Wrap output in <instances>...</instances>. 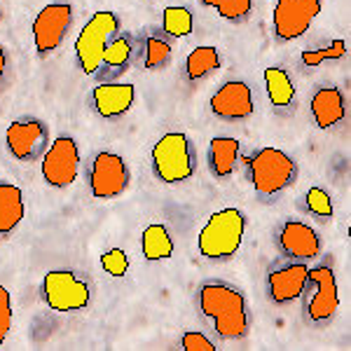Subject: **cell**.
Segmentation results:
<instances>
[{"instance_id": "6da1fadb", "label": "cell", "mask_w": 351, "mask_h": 351, "mask_svg": "<svg viewBox=\"0 0 351 351\" xmlns=\"http://www.w3.org/2000/svg\"><path fill=\"white\" fill-rule=\"evenodd\" d=\"M197 307L208 319L213 332L223 339H243L251 330L246 295L225 281H204L197 291Z\"/></svg>"}, {"instance_id": "7a4b0ae2", "label": "cell", "mask_w": 351, "mask_h": 351, "mask_svg": "<svg viewBox=\"0 0 351 351\" xmlns=\"http://www.w3.org/2000/svg\"><path fill=\"white\" fill-rule=\"evenodd\" d=\"M243 169L251 188L260 199H274L298 178V164L279 148H260L243 157Z\"/></svg>"}, {"instance_id": "3957f363", "label": "cell", "mask_w": 351, "mask_h": 351, "mask_svg": "<svg viewBox=\"0 0 351 351\" xmlns=\"http://www.w3.org/2000/svg\"><path fill=\"white\" fill-rule=\"evenodd\" d=\"M246 232V216L234 206L216 211L199 232V253L211 263H228L237 256Z\"/></svg>"}, {"instance_id": "277c9868", "label": "cell", "mask_w": 351, "mask_h": 351, "mask_svg": "<svg viewBox=\"0 0 351 351\" xmlns=\"http://www.w3.org/2000/svg\"><path fill=\"white\" fill-rule=\"evenodd\" d=\"M195 145L183 132L164 134L152 148V171L167 185L185 183L195 176Z\"/></svg>"}, {"instance_id": "5b68a950", "label": "cell", "mask_w": 351, "mask_h": 351, "mask_svg": "<svg viewBox=\"0 0 351 351\" xmlns=\"http://www.w3.org/2000/svg\"><path fill=\"white\" fill-rule=\"evenodd\" d=\"M302 307L304 319L314 328H324L335 319L339 307V293L330 263H321L319 267L309 269L307 284H304L302 291Z\"/></svg>"}, {"instance_id": "8992f818", "label": "cell", "mask_w": 351, "mask_h": 351, "mask_svg": "<svg viewBox=\"0 0 351 351\" xmlns=\"http://www.w3.org/2000/svg\"><path fill=\"white\" fill-rule=\"evenodd\" d=\"M120 36V19L112 12H94L75 40V56L84 75H96L108 45Z\"/></svg>"}, {"instance_id": "52a82bcc", "label": "cell", "mask_w": 351, "mask_h": 351, "mask_svg": "<svg viewBox=\"0 0 351 351\" xmlns=\"http://www.w3.org/2000/svg\"><path fill=\"white\" fill-rule=\"evenodd\" d=\"M43 300L49 309L59 311V314H71V311H80L92 300L87 281H82L77 274L66 269L47 271L40 286Z\"/></svg>"}, {"instance_id": "ba28073f", "label": "cell", "mask_w": 351, "mask_h": 351, "mask_svg": "<svg viewBox=\"0 0 351 351\" xmlns=\"http://www.w3.org/2000/svg\"><path fill=\"white\" fill-rule=\"evenodd\" d=\"M73 24V8L66 3L45 5L33 21V43L38 56L47 59L64 45Z\"/></svg>"}, {"instance_id": "9c48e42d", "label": "cell", "mask_w": 351, "mask_h": 351, "mask_svg": "<svg viewBox=\"0 0 351 351\" xmlns=\"http://www.w3.org/2000/svg\"><path fill=\"white\" fill-rule=\"evenodd\" d=\"M80 169V150L71 136H59L43 155V178L49 188L66 190L75 183Z\"/></svg>"}, {"instance_id": "30bf717a", "label": "cell", "mask_w": 351, "mask_h": 351, "mask_svg": "<svg viewBox=\"0 0 351 351\" xmlns=\"http://www.w3.org/2000/svg\"><path fill=\"white\" fill-rule=\"evenodd\" d=\"M324 0H279L271 14L274 36L279 43H291L309 31L311 21L319 16Z\"/></svg>"}, {"instance_id": "8fae6325", "label": "cell", "mask_w": 351, "mask_h": 351, "mask_svg": "<svg viewBox=\"0 0 351 351\" xmlns=\"http://www.w3.org/2000/svg\"><path fill=\"white\" fill-rule=\"evenodd\" d=\"M129 180H132V173H129L127 162L120 155H115V152L101 150L92 160V167H89V190H92L96 199L120 197L129 188Z\"/></svg>"}, {"instance_id": "7c38bea8", "label": "cell", "mask_w": 351, "mask_h": 351, "mask_svg": "<svg viewBox=\"0 0 351 351\" xmlns=\"http://www.w3.org/2000/svg\"><path fill=\"white\" fill-rule=\"evenodd\" d=\"M47 127L40 120H19L12 122L5 132V145L10 155L19 162H36L47 150Z\"/></svg>"}, {"instance_id": "4fadbf2b", "label": "cell", "mask_w": 351, "mask_h": 351, "mask_svg": "<svg viewBox=\"0 0 351 351\" xmlns=\"http://www.w3.org/2000/svg\"><path fill=\"white\" fill-rule=\"evenodd\" d=\"M279 251L288 260H298V263H309L316 260L324 251L321 237L311 225H304L302 220H286L279 230Z\"/></svg>"}, {"instance_id": "5bb4252c", "label": "cell", "mask_w": 351, "mask_h": 351, "mask_svg": "<svg viewBox=\"0 0 351 351\" xmlns=\"http://www.w3.org/2000/svg\"><path fill=\"white\" fill-rule=\"evenodd\" d=\"M307 274L309 267L307 263H291L284 265H271V269L267 271V295L274 304H291L295 300L302 298L304 284H307Z\"/></svg>"}, {"instance_id": "9a60e30c", "label": "cell", "mask_w": 351, "mask_h": 351, "mask_svg": "<svg viewBox=\"0 0 351 351\" xmlns=\"http://www.w3.org/2000/svg\"><path fill=\"white\" fill-rule=\"evenodd\" d=\"M253 94L251 87L241 80H230L211 96V112L218 120L225 122H241L253 115Z\"/></svg>"}, {"instance_id": "2e32d148", "label": "cell", "mask_w": 351, "mask_h": 351, "mask_svg": "<svg viewBox=\"0 0 351 351\" xmlns=\"http://www.w3.org/2000/svg\"><path fill=\"white\" fill-rule=\"evenodd\" d=\"M136 99L134 84L127 82H101L92 89V106L104 120H115L132 110Z\"/></svg>"}, {"instance_id": "e0dca14e", "label": "cell", "mask_w": 351, "mask_h": 351, "mask_svg": "<svg viewBox=\"0 0 351 351\" xmlns=\"http://www.w3.org/2000/svg\"><path fill=\"white\" fill-rule=\"evenodd\" d=\"M311 120L319 129H335L344 120V96L337 87H319L309 101Z\"/></svg>"}, {"instance_id": "ac0fdd59", "label": "cell", "mask_w": 351, "mask_h": 351, "mask_svg": "<svg viewBox=\"0 0 351 351\" xmlns=\"http://www.w3.org/2000/svg\"><path fill=\"white\" fill-rule=\"evenodd\" d=\"M265 87H267V99L274 112H279V115L293 112L295 108V84H293L286 68L269 66L265 71Z\"/></svg>"}, {"instance_id": "d6986e66", "label": "cell", "mask_w": 351, "mask_h": 351, "mask_svg": "<svg viewBox=\"0 0 351 351\" xmlns=\"http://www.w3.org/2000/svg\"><path fill=\"white\" fill-rule=\"evenodd\" d=\"M134 56V40L132 36H117L115 40L108 45L104 54V61H101V68L94 77H99L101 82H112L117 75H122L124 71L132 64Z\"/></svg>"}, {"instance_id": "ffe728a7", "label": "cell", "mask_w": 351, "mask_h": 351, "mask_svg": "<svg viewBox=\"0 0 351 351\" xmlns=\"http://www.w3.org/2000/svg\"><path fill=\"white\" fill-rule=\"evenodd\" d=\"M24 192L12 183H0V237H8L24 220Z\"/></svg>"}, {"instance_id": "44dd1931", "label": "cell", "mask_w": 351, "mask_h": 351, "mask_svg": "<svg viewBox=\"0 0 351 351\" xmlns=\"http://www.w3.org/2000/svg\"><path fill=\"white\" fill-rule=\"evenodd\" d=\"M239 141L237 138H228V136H218V138L211 141L208 145V167H211V173L216 178H230L237 169V162H239Z\"/></svg>"}, {"instance_id": "7402d4cb", "label": "cell", "mask_w": 351, "mask_h": 351, "mask_svg": "<svg viewBox=\"0 0 351 351\" xmlns=\"http://www.w3.org/2000/svg\"><path fill=\"white\" fill-rule=\"evenodd\" d=\"M141 248L148 263H160L173 256V239L167 225H148L141 234Z\"/></svg>"}, {"instance_id": "603a6c76", "label": "cell", "mask_w": 351, "mask_h": 351, "mask_svg": "<svg viewBox=\"0 0 351 351\" xmlns=\"http://www.w3.org/2000/svg\"><path fill=\"white\" fill-rule=\"evenodd\" d=\"M218 68H220L218 49L204 45V47H197L190 52L188 61H185V77L192 82H197V80H202V77L211 75V73L218 71Z\"/></svg>"}, {"instance_id": "cb8c5ba5", "label": "cell", "mask_w": 351, "mask_h": 351, "mask_svg": "<svg viewBox=\"0 0 351 351\" xmlns=\"http://www.w3.org/2000/svg\"><path fill=\"white\" fill-rule=\"evenodd\" d=\"M171 61V45L160 33H148L143 40V68L157 71Z\"/></svg>"}, {"instance_id": "d4e9b609", "label": "cell", "mask_w": 351, "mask_h": 351, "mask_svg": "<svg viewBox=\"0 0 351 351\" xmlns=\"http://www.w3.org/2000/svg\"><path fill=\"white\" fill-rule=\"evenodd\" d=\"M195 28V19L188 8H167L162 12V31L169 38H188Z\"/></svg>"}, {"instance_id": "484cf974", "label": "cell", "mask_w": 351, "mask_h": 351, "mask_svg": "<svg viewBox=\"0 0 351 351\" xmlns=\"http://www.w3.org/2000/svg\"><path fill=\"white\" fill-rule=\"evenodd\" d=\"M199 3L213 8L230 24H243L253 10V0H199Z\"/></svg>"}, {"instance_id": "4316f807", "label": "cell", "mask_w": 351, "mask_h": 351, "mask_svg": "<svg viewBox=\"0 0 351 351\" xmlns=\"http://www.w3.org/2000/svg\"><path fill=\"white\" fill-rule=\"evenodd\" d=\"M344 54H347V43L342 38H335L326 49H304L300 54V61H302L304 68H316L326 64V61H339Z\"/></svg>"}, {"instance_id": "83f0119b", "label": "cell", "mask_w": 351, "mask_h": 351, "mask_svg": "<svg viewBox=\"0 0 351 351\" xmlns=\"http://www.w3.org/2000/svg\"><path fill=\"white\" fill-rule=\"evenodd\" d=\"M304 208H307L309 216L316 220H330L332 211H335L330 195H328L324 188H319V185L307 190V195H304Z\"/></svg>"}, {"instance_id": "f1b7e54d", "label": "cell", "mask_w": 351, "mask_h": 351, "mask_svg": "<svg viewBox=\"0 0 351 351\" xmlns=\"http://www.w3.org/2000/svg\"><path fill=\"white\" fill-rule=\"evenodd\" d=\"M101 267H104L106 274L115 276V279H122L129 271V258L122 248H112V251H106L101 256Z\"/></svg>"}, {"instance_id": "f546056e", "label": "cell", "mask_w": 351, "mask_h": 351, "mask_svg": "<svg viewBox=\"0 0 351 351\" xmlns=\"http://www.w3.org/2000/svg\"><path fill=\"white\" fill-rule=\"evenodd\" d=\"M10 328H12V298L5 286H0V344L5 342Z\"/></svg>"}, {"instance_id": "4dcf8cb0", "label": "cell", "mask_w": 351, "mask_h": 351, "mask_svg": "<svg viewBox=\"0 0 351 351\" xmlns=\"http://www.w3.org/2000/svg\"><path fill=\"white\" fill-rule=\"evenodd\" d=\"M180 347L185 351H216V344L211 342L204 332H197V330H188L180 339Z\"/></svg>"}, {"instance_id": "1f68e13d", "label": "cell", "mask_w": 351, "mask_h": 351, "mask_svg": "<svg viewBox=\"0 0 351 351\" xmlns=\"http://www.w3.org/2000/svg\"><path fill=\"white\" fill-rule=\"evenodd\" d=\"M5 75H8V52H5V47L0 45V82L5 80Z\"/></svg>"}]
</instances>
